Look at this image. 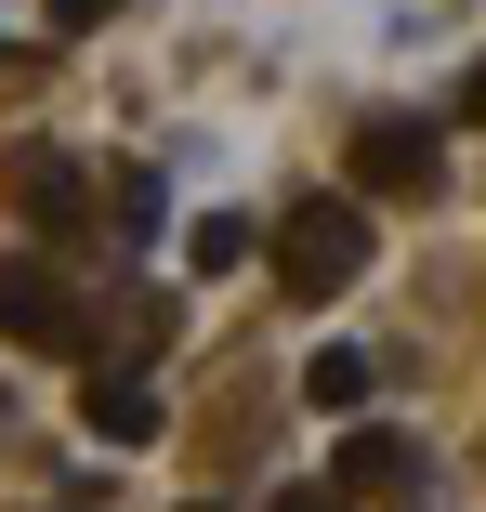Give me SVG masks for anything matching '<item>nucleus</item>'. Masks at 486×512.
<instances>
[{"label":"nucleus","instance_id":"nucleus-1","mask_svg":"<svg viewBox=\"0 0 486 512\" xmlns=\"http://www.w3.org/2000/svg\"><path fill=\"white\" fill-rule=\"evenodd\" d=\"M263 263H276L289 302H342V289L368 276V197H355V184H342V197H303V211L263 237Z\"/></svg>","mask_w":486,"mask_h":512},{"label":"nucleus","instance_id":"nucleus-2","mask_svg":"<svg viewBox=\"0 0 486 512\" xmlns=\"http://www.w3.org/2000/svg\"><path fill=\"white\" fill-rule=\"evenodd\" d=\"M0 342L27 355H92V302L53 250H0Z\"/></svg>","mask_w":486,"mask_h":512},{"label":"nucleus","instance_id":"nucleus-3","mask_svg":"<svg viewBox=\"0 0 486 512\" xmlns=\"http://www.w3.org/2000/svg\"><path fill=\"white\" fill-rule=\"evenodd\" d=\"M0 197L40 224V237H92V184L66 145H0Z\"/></svg>","mask_w":486,"mask_h":512},{"label":"nucleus","instance_id":"nucleus-4","mask_svg":"<svg viewBox=\"0 0 486 512\" xmlns=\"http://www.w3.org/2000/svg\"><path fill=\"white\" fill-rule=\"evenodd\" d=\"M434 171H447L434 119H368L355 132V197H434Z\"/></svg>","mask_w":486,"mask_h":512},{"label":"nucleus","instance_id":"nucleus-5","mask_svg":"<svg viewBox=\"0 0 486 512\" xmlns=\"http://www.w3.org/2000/svg\"><path fill=\"white\" fill-rule=\"evenodd\" d=\"M342 499H421V447L395 421H355L342 434Z\"/></svg>","mask_w":486,"mask_h":512},{"label":"nucleus","instance_id":"nucleus-6","mask_svg":"<svg viewBox=\"0 0 486 512\" xmlns=\"http://www.w3.org/2000/svg\"><path fill=\"white\" fill-rule=\"evenodd\" d=\"M79 421H92V447H145V434H158V381H145V368H92Z\"/></svg>","mask_w":486,"mask_h":512},{"label":"nucleus","instance_id":"nucleus-7","mask_svg":"<svg viewBox=\"0 0 486 512\" xmlns=\"http://www.w3.org/2000/svg\"><path fill=\"white\" fill-rule=\"evenodd\" d=\"M250 250H263V224H250V211H198V224H184V263H198V276H237Z\"/></svg>","mask_w":486,"mask_h":512},{"label":"nucleus","instance_id":"nucleus-8","mask_svg":"<svg viewBox=\"0 0 486 512\" xmlns=\"http://www.w3.org/2000/svg\"><path fill=\"white\" fill-rule=\"evenodd\" d=\"M303 394L329 407V421H355V407H368V355H355V342H329V355L303 368Z\"/></svg>","mask_w":486,"mask_h":512},{"label":"nucleus","instance_id":"nucleus-9","mask_svg":"<svg viewBox=\"0 0 486 512\" xmlns=\"http://www.w3.org/2000/svg\"><path fill=\"white\" fill-rule=\"evenodd\" d=\"M276 512H342V499H316V486H289V499H276Z\"/></svg>","mask_w":486,"mask_h":512}]
</instances>
